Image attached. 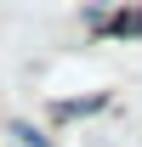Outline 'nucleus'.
<instances>
[{"mask_svg": "<svg viewBox=\"0 0 142 147\" xmlns=\"http://www.w3.org/2000/svg\"><path fill=\"white\" fill-rule=\"evenodd\" d=\"M108 34H119V40H142V6H131V11H114V17H102Z\"/></svg>", "mask_w": 142, "mask_h": 147, "instance_id": "nucleus-1", "label": "nucleus"}, {"mask_svg": "<svg viewBox=\"0 0 142 147\" xmlns=\"http://www.w3.org/2000/svg\"><path fill=\"white\" fill-rule=\"evenodd\" d=\"M102 96H85V102H57V119H80V113H97Z\"/></svg>", "mask_w": 142, "mask_h": 147, "instance_id": "nucleus-2", "label": "nucleus"}, {"mask_svg": "<svg viewBox=\"0 0 142 147\" xmlns=\"http://www.w3.org/2000/svg\"><path fill=\"white\" fill-rule=\"evenodd\" d=\"M12 142H23V147H51V142H46V136H40L34 125H23V119L12 125Z\"/></svg>", "mask_w": 142, "mask_h": 147, "instance_id": "nucleus-3", "label": "nucleus"}]
</instances>
